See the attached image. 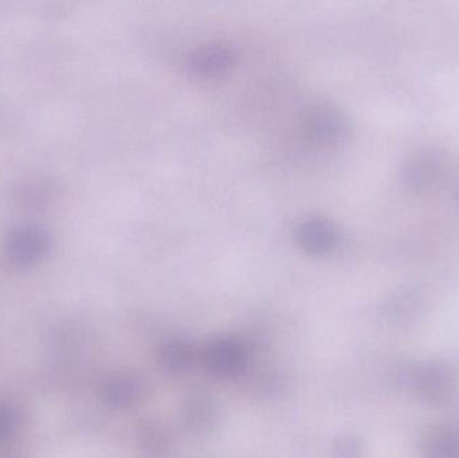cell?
I'll use <instances>...</instances> for the list:
<instances>
[{"label": "cell", "instance_id": "obj_1", "mask_svg": "<svg viewBox=\"0 0 459 458\" xmlns=\"http://www.w3.org/2000/svg\"><path fill=\"white\" fill-rule=\"evenodd\" d=\"M251 350L237 335H218L199 346V366L218 381H231L246 373Z\"/></svg>", "mask_w": 459, "mask_h": 458}, {"label": "cell", "instance_id": "obj_6", "mask_svg": "<svg viewBox=\"0 0 459 458\" xmlns=\"http://www.w3.org/2000/svg\"><path fill=\"white\" fill-rule=\"evenodd\" d=\"M235 54L223 43L204 46L191 54L187 61L188 72L201 80H218L231 72Z\"/></svg>", "mask_w": 459, "mask_h": 458}, {"label": "cell", "instance_id": "obj_11", "mask_svg": "<svg viewBox=\"0 0 459 458\" xmlns=\"http://www.w3.org/2000/svg\"><path fill=\"white\" fill-rule=\"evenodd\" d=\"M137 440L143 452L151 456L166 454L172 446L171 433L158 421H143L137 430Z\"/></svg>", "mask_w": 459, "mask_h": 458}, {"label": "cell", "instance_id": "obj_8", "mask_svg": "<svg viewBox=\"0 0 459 458\" xmlns=\"http://www.w3.org/2000/svg\"><path fill=\"white\" fill-rule=\"evenodd\" d=\"M183 419L186 425L191 429L202 430L210 429L217 424L220 410L217 402L212 395L204 393L195 392L188 395L186 402L183 403Z\"/></svg>", "mask_w": 459, "mask_h": 458}, {"label": "cell", "instance_id": "obj_9", "mask_svg": "<svg viewBox=\"0 0 459 458\" xmlns=\"http://www.w3.org/2000/svg\"><path fill=\"white\" fill-rule=\"evenodd\" d=\"M307 131L316 142L331 144L344 137L347 121L337 110H316L309 117Z\"/></svg>", "mask_w": 459, "mask_h": 458}, {"label": "cell", "instance_id": "obj_14", "mask_svg": "<svg viewBox=\"0 0 459 458\" xmlns=\"http://www.w3.org/2000/svg\"><path fill=\"white\" fill-rule=\"evenodd\" d=\"M15 427V416L7 406L0 405V445L10 437Z\"/></svg>", "mask_w": 459, "mask_h": 458}, {"label": "cell", "instance_id": "obj_5", "mask_svg": "<svg viewBox=\"0 0 459 458\" xmlns=\"http://www.w3.org/2000/svg\"><path fill=\"white\" fill-rule=\"evenodd\" d=\"M156 362L167 376H186L199 365V346L187 336H169L156 349Z\"/></svg>", "mask_w": 459, "mask_h": 458}, {"label": "cell", "instance_id": "obj_7", "mask_svg": "<svg viewBox=\"0 0 459 458\" xmlns=\"http://www.w3.org/2000/svg\"><path fill=\"white\" fill-rule=\"evenodd\" d=\"M296 239L309 255H325L339 246L340 234L325 218H307L297 226Z\"/></svg>", "mask_w": 459, "mask_h": 458}, {"label": "cell", "instance_id": "obj_2", "mask_svg": "<svg viewBox=\"0 0 459 458\" xmlns=\"http://www.w3.org/2000/svg\"><path fill=\"white\" fill-rule=\"evenodd\" d=\"M410 386L417 397L425 402H444L455 392L457 376L445 363H423L412 371Z\"/></svg>", "mask_w": 459, "mask_h": 458}, {"label": "cell", "instance_id": "obj_4", "mask_svg": "<svg viewBox=\"0 0 459 458\" xmlns=\"http://www.w3.org/2000/svg\"><path fill=\"white\" fill-rule=\"evenodd\" d=\"M50 238L45 229L27 225L8 236L5 252L8 260L18 268H27L39 261L48 252Z\"/></svg>", "mask_w": 459, "mask_h": 458}, {"label": "cell", "instance_id": "obj_3", "mask_svg": "<svg viewBox=\"0 0 459 458\" xmlns=\"http://www.w3.org/2000/svg\"><path fill=\"white\" fill-rule=\"evenodd\" d=\"M147 386L144 379L132 371H116L107 376L101 386V400L113 410L126 411L144 401Z\"/></svg>", "mask_w": 459, "mask_h": 458}, {"label": "cell", "instance_id": "obj_12", "mask_svg": "<svg viewBox=\"0 0 459 458\" xmlns=\"http://www.w3.org/2000/svg\"><path fill=\"white\" fill-rule=\"evenodd\" d=\"M428 458H459V435L452 429L436 430L425 446Z\"/></svg>", "mask_w": 459, "mask_h": 458}, {"label": "cell", "instance_id": "obj_10", "mask_svg": "<svg viewBox=\"0 0 459 458\" xmlns=\"http://www.w3.org/2000/svg\"><path fill=\"white\" fill-rule=\"evenodd\" d=\"M439 166L438 158L433 153H420L410 159L403 171L404 182L415 190L428 187L438 177Z\"/></svg>", "mask_w": 459, "mask_h": 458}, {"label": "cell", "instance_id": "obj_13", "mask_svg": "<svg viewBox=\"0 0 459 458\" xmlns=\"http://www.w3.org/2000/svg\"><path fill=\"white\" fill-rule=\"evenodd\" d=\"M363 451V441L358 436L353 435L342 436L337 438L333 446L336 458H360Z\"/></svg>", "mask_w": 459, "mask_h": 458}]
</instances>
